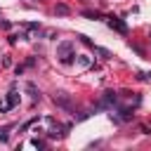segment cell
I'll use <instances>...</instances> for the list:
<instances>
[{"instance_id": "5b68a950", "label": "cell", "mask_w": 151, "mask_h": 151, "mask_svg": "<svg viewBox=\"0 0 151 151\" xmlns=\"http://www.w3.org/2000/svg\"><path fill=\"white\" fill-rule=\"evenodd\" d=\"M104 106H111V104H116V92H104V101H101Z\"/></svg>"}, {"instance_id": "3957f363", "label": "cell", "mask_w": 151, "mask_h": 151, "mask_svg": "<svg viewBox=\"0 0 151 151\" xmlns=\"http://www.w3.org/2000/svg\"><path fill=\"white\" fill-rule=\"evenodd\" d=\"M59 54H64L61 57L64 61H71V57H73L71 54V42H59Z\"/></svg>"}, {"instance_id": "7a4b0ae2", "label": "cell", "mask_w": 151, "mask_h": 151, "mask_svg": "<svg viewBox=\"0 0 151 151\" xmlns=\"http://www.w3.org/2000/svg\"><path fill=\"white\" fill-rule=\"evenodd\" d=\"M109 26H111L113 31H118V33H127V26H125L118 17H109Z\"/></svg>"}, {"instance_id": "52a82bcc", "label": "cell", "mask_w": 151, "mask_h": 151, "mask_svg": "<svg viewBox=\"0 0 151 151\" xmlns=\"http://www.w3.org/2000/svg\"><path fill=\"white\" fill-rule=\"evenodd\" d=\"M139 80H151V73H139Z\"/></svg>"}, {"instance_id": "8992f818", "label": "cell", "mask_w": 151, "mask_h": 151, "mask_svg": "<svg viewBox=\"0 0 151 151\" xmlns=\"http://www.w3.org/2000/svg\"><path fill=\"white\" fill-rule=\"evenodd\" d=\"M87 19H99V12H83Z\"/></svg>"}, {"instance_id": "277c9868", "label": "cell", "mask_w": 151, "mask_h": 151, "mask_svg": "<svg viewBox=\"0 0 151 151\" xmlns=\"http://www.w3.org/2000/svg\"><path fill=\"white\" fill-rule=\"evenodd\" d=\"M54 14H57V17H66V14H71V7H68V5H64V2H57Z\"/></svg>"}, {"instance_id": "6da1fadb", "label": "cell", "mask_w": 151, "mask_h": 151, "mask_svg": "<svg viewBox=\"0 0 151 151\" xmlns=\"http://www.w3.org/2000/svg\"><path fill=\"white\" fill-rule=\"evenodd\" d=\"M54 104L57 106H61L64 111H76V106H73V99H71V94H66V92H57L54 97Z\"/></svg>"}]
</instances>
